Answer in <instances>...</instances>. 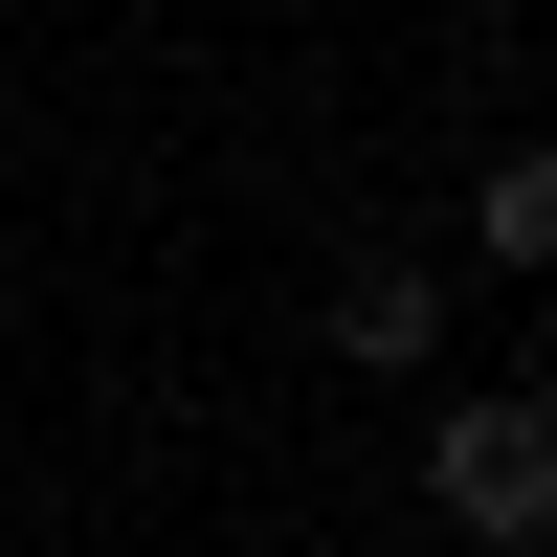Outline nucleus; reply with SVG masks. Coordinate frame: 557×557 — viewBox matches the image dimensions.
Masks as SVG:
<instances>
[{
  "mask_svg": "<svg viewBox=\"0 0 557 557\" xmlns=\"http://www.w3.org/2000/svg\"><path fill=\"white\" fill-rule=\"evenodd\" d=\"M469 223H491V268H557V134H535V157H491Z\"/></svg>",
  "mask_w": 557,
  "mask_h": 557,
  "instance_id": "7ed1b4c3",
  "label": "nucleus"
},
{
  "mask_svg": "<svg viewBox=\"0 0 557 557\" xmlns=\"http://www.w3.org/2000/svg\"><path fill=\"white\" fill-rule=\"evenodd\" d=\"M335 357H357V380H424V357H446V268L424 246H357L335 268Z\"/></svg>",
  "mask_w": 557,
  "mask_h": 557,
  "instance_id": "f03ea898",
  "label": "nucleus"
},
{
  "mask_svg": "<svg viewBox=\"0 0 557 557\" xmlns=\"http://www.w3.org/2000/svg\"><path fill=\"white\" fill-rule=\"evenodd\" d=\"M424 513L491 535V557H535L557 535V401H446L424 424Z\"/></svg>",
  "mask_w": 557,
  "mask_h": 557,
  "instance_id": "f257e3e1",
  "label": "nucleus"
}]
</instances>
